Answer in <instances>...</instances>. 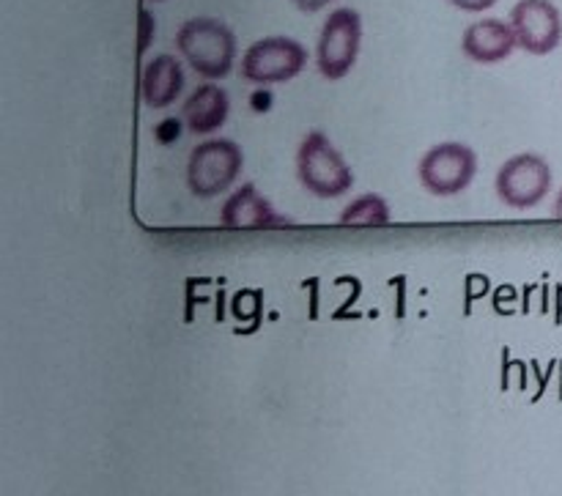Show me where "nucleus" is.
Here are the masks:
<instances>
[{"instance_id": "1", "label": "nucleus", "mask_w": 562, "mask_h": 496, "mask_svg": "<svg viewBox=\"0 0 562 496\" xmlns=\"http://www.w3.org/2000/svg\"><path fill=\"white\" fill-rule=\"evenodd\" d=\"M176 47L181 58L203 77V80H223L234 69L236 38L225 22L214 16H192L176 33Z\"/></svg>"}, {"instance_id": "2", "label": "nucleus", "mask_w": 562, "mask_h": 496, "mask_svg": "<svg viewBox=\"0 0 562 496\" xmlns=\"http://www.w3.org/2000/svg\"><path fill=\"white\" fill-rule=\"evenodd\" d=\"M296 176L311 195L324 198V201L346 195L355 187V173H351L349 162L324 132H311L300 143Z\"/></svg>"}, {"instance_id": "3", "label": "nucleus", "mask_w": 562, "mask_h": 496, "mask_svg": "<svg viewBox=\"0 0 562 496\" xmlns=\"http://www.w3.org/2000/svg\"><path fill=\"white\" fill-rule=\"evenodd\" d=\"M245 154L228 137H214L192 148L187 162V184L195 198H217L239 179Z\"/></svg>"}, {"instance_id": "4", "label": "nucleus", "mask_w": 562, "mask_h": 496, "mask_svg": "<svg viewBox=\"0 0 562 496\" xmlns=\"http://www.w3.org/2000/svg\"><path fill=\"white\" fill-rule=\"evenodd\" d=\"M477 173V154L467 143H439L423 154L417 165L423 190L439 198H453L472 184Z\"/></svg>"}, {"instance_id": "5", "label": "nucleus", "mask_w": 562, "mask_h": 496, "mask_svg": "<svg viewBox=\"0 0 562 496\" xmlns=\"http://www.w3.org/2000/svg\"><path fill=\"white\" fill-rule=\"evenodd\" d=\"M362 44V20L355 9H335L324 20L322 36H318L316 64L324 80H344L357 64Z\"/></svg>"}, {"instance_id": "6", "label": "nucleus", "mask_w": 562, "mask_h": 496, "mask_svg": "<svg viewBox=\"0 0 562 496\" xmlns=\"http://www.w3.org/2000/svg\"><path fill=\"white\" fill-rule=\"evenodd\" d=\"M305 64L307 49L296 38L267 36L247 47L241 58V77L252 86H278L294 80Z\"/></svg>"}, {"instance_id": "7", "label": "nucleus", "mask_w": 562, "mask_h": 496, "mask_svg": "<svg viewBox=\"0 0 562 496\" xmlns=\"http://www.w3.org/2000/svg\"><path fill=\"white\" fill-rule=\"evenodd\" d=\"M494 190L499 201L516 212L536 208L552 190V168L538 154H516L497 170Z\"/></svg>"}, {"instance_id": "8", "label": "nucleus", "mask_w": 562, "mask_h": 496, "mask_svg": "<svg viewBox=\"0 0 562 496\" xmlns=\"http://www.w3.org/2000/svg\"><path fill=\"white\" fill-rule=\"evenodd\" d=\"M519 47L530 55H549L562 42V16L552 0H519L510 11Z\"/></svg>"}, {"instance_id": "9", "label": "nucleus", "mask_w": 562, "mask_h": 496, "mask_svg": "<svg viewBox=\"0 0 562 496\" xmlns=\"http://www.w3.org/2000/svg\"><path fill=\"white\" fill-rule=\"evenodd\" d=\"M516 47H519V38H516L514 25L497 16H483L472 22L461 36V49L475 64H499L510 58Z\"/></svg>"}, {"instance_id": "10", "label": "nucleus", "mask_w": 562, "mask_h": 496, "mask_svg": "<svg viewBox=\"0 0 562 496\" xmlns=\"http://www.w3.org/2000/svg\"><path fill=\"white\" fill-rule=\"evenodd\" d=\"M285 223L289 219H283L274 212L272 203L256 190V184H241L220 208V225L223 228H272V225Z\"/></svg>"}, {"instance_id": "11", "label": "nucleus", "mask_w": 562, "mask_h": 496, "mask_svg": "<svg viewBox=\"0 0 562 496\" xmlns=\"http://www.w3.org/2000/svg\"><path fill=\"white\" fill-rule=\"evenodd\" d=\"M184 91V69L173 55H157L148 60L140 77L143 102L154 110L170 108Z\"/></svg>"}, {"instance_id": "12", "label": "nucleus", "mask_w": 562, "mask_h": 496, "mask_svg": "<svg viewBox=\"0 0 562 496\" xmlns=\"http://www.w3.org/2000/svg\"><path fill=\"white\" fill-rule=\"evenodd\" d=\"M228 113H231L228 91L214 86V82H206V86L195 88V91L187 97L184 110H181L187 129H190L192 135H212L214 129H220V126L225 124Z\"/></svg>"}, {"instance_id": "13", "label": "nucleus", "mask_w": 562, "mask_h": 496, "mask_svg": "<svg viewBox=\"0 0 562 496\" xmlns=\"http://www.w3.org/2000/svg\"><path fill=\"white\" fill-rule=\"evenodd\" d=\"M390 223V206L382 195H366L355 198L349 206L340 212V225H366V228H379V225Z\"/></svg>"}, {"instance_id": "14", "label": "nucleus", "mask_w": 562, "mask_h": 496, "mask_svg": "<svg viewBox=\"0 0 562 496\" xmlns=\"http://www.w3.org/2000/svg\"><path fill=\"white\" fill-rule=\"evenodd\" d=\"M154 31H157V22H154V16L148 14L146 9H143L140 11V53H146V49H148Z\"/></svg>"}, {"instance_id": "15", "label": "nucleus", "mask_w": 562, "mask_h": 496, "mask_svg": "<svg viewBox=\"0 0 562 496\" xmlns=\"http://www.w3.org/2000/svg\"><path fill=\"white\" fill-rule=\"evenodd\" d=\"M448 3H453L456 9H461V11H470V14H481V11L492 9L497 0H448Z\"/></svg>"}, {"instance_id": "16", "label": "nucleus", "mask_w": 562, "mask_h": 496, "mask_svg": "<svg viewBox=\"0 0 562 496\" xmlns=\"http://www.w3.org/2000/svg\"><path fill=\"white\" fill-rule=\"evenodd\" d=\"M179 135H181V121H176V119H165L162 124H159V129H157V137L162 143L176 140Z\"/></svg>"}, {"instance_id": "17", "label": "nucleus", "mask_w": 562, "mask_h": 496, "mask_svg": "<svg viewBox=\"0 0 562 496\" xmlns=\"http://www.w3.org/2000/svg\"><path fill=\"white\" fill-rule=\"evenodd\" d=\"M291 3H294L302 14H316V11H322L324 5H329L333 0H291Z\"/></svg>"}, {"instance_id": "18", "label": "nucleus", "mask_w": 562, "mask_h": 496, "mask_svg": "<svg viewBox=\"0 0 562 496\" xmlns=\"http://www.w3.org/2000/svg\"><path fill=\"white\" fill-rule=\"evenodd\" d=\"M252 108L256 110H269V102H272V97H269V93H256V97H252Z\"/></svg>"}, {"instance_id": "19", "label": "nucleus", "mask_w": 562, "mask_h": 496, "mask_svg": "<svg viewBox=\"0 0 562 496\" xmlns=\"http://www.w3.org/2000/svg\"><path fill=\"white\" fill-rule=\"evenodd\" d=\"M554 217L562 219V190L558 192V198H554Z\"/></svg>"}]
</instances>
